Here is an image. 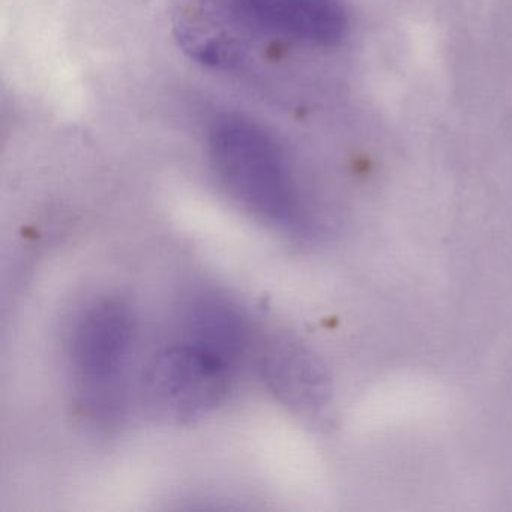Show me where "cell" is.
<instances>
[{
  "mask_svg": "<svg viewBox=\"0 0 512 512\" xmlns=\"http://www.w3.org/2000/svg\"><path fill=\"white\" fill-rule=\"evenodd\" d=\"M209 157L223 187L254 217L277 226L295 220L298 203L283 149L262 125L239 115L218 119Z\"/></svg>",
  "mask_w": 512,
  "mask_h": 512,
  "instance_id": "cell-2",
  "label": "cell"
},
{
  "mask_svg": "<svg viewBox=\"0 0 512 512\" xmlns=\"http://www.w3.org/2000/svg\"><path fill=\"white\" fill-rule=\"evenodd\" d=\"M232 367L181 343L158 352L143 373L142 401L161 424L187 425L211 415L227 397Z\"/></svg>",
  "mask_w": 512,
  "mask_h": 512,
  "instance_id": "cell-4",
  "label": "cell"
},
{
  "mask_svg": "<svg viewBox=\"0 0 512 512\" xmlns=\"http://www.w3.org/2000/svg\"><path fill=\"white\" fill-rule=\"evenodd\" d=\"M347 25L341 0H187L176 16L175 35L191 59L229 71L265 41L335 46Z\"/></svg>",
  "mask_w": 512,
  "mask_h": 512,
  "instance_id": "cell-1",
  "label": "cell"
},
{
  "mask_svg": "<svg viewBox=\"0 0 512 512\" xmlns=\"http://www.w3.org/2000/svg\"><path fill=\"white\" fill-rule=\"evenodd\" d=\"M260 368L269 388L284 403L307 407L319 400L322 379L310 355L298 344L272 341L263 352Z\"/></svg>",
  "mask_w": 512,
  "mask_h": 512,
  "instance_id": "cell-6",
  "label": "cell"
},
{
  "mask_svg": "<svg viewBox=\"0 0 512 512\" xmlns=\"http://www.w3.org/2000/svg\"><path fill=\"white\" fill-rule=\"evenodd\" d=\"M133 341V313L118 299L95 302L74 322L68 359L80 407L94 421L112 422L121 413Z\"/></svg>",
  "mask_w": 512,
  "mask_h": 512,
  "instance_id": "cell-3",
  "label": "cell"
},
{
  "mask_svg": "<svg viewBox=\"0 0 512 512\" xmlns=\"http://www.w3.org/2000/svg\"><path fill=\"white\" fill-rule=\"evenodd\" d=\"M181 328L184 343L205 350L230 367L244 355L250 340L242 311L215 292H197L187 299L181 311Z\"/></svg>",
  "mask_w": 512,
  "mask_h": 512,
  "instance_id": "cell-5",
  "label": "cell"
}]
</instances>
